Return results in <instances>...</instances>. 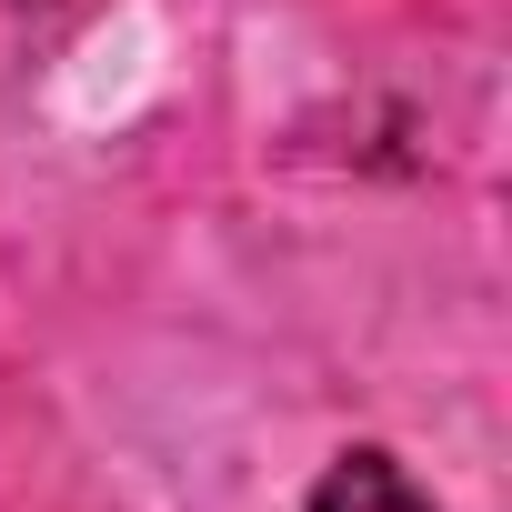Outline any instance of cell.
Returning <instances> with one entry per match:
<instances>
[{
  "label": "cell",
  "instance_id": "obj_1",
  "mask_svg": "<svg viewBox=\"0 0 512 512\" xmlns=\"http://www.w3.org/2000/svg\"><path fill=\"white\" fill-rule=\"evenodd\" d=\"M312 512H442L392 452H342L322 482H312Z\"/></svg>",
  "mask_w": 512,
  "mask_h": 512
}]
</instances>
